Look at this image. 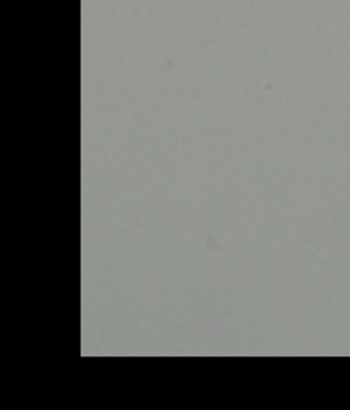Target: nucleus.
Segmentation results:
<instances>
[]
</instances>
